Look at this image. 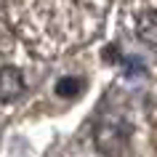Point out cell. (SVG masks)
<instances>
[{"label": "cell", "mask_w": 157, "mask_h": 157, "mask_svg": "<svg viewBox=\"0 0 157 157\" xmlns=\"http://www.w3.org/2000/svg\"><path fill=\"white\" fill-rule=\"evenodd\" d=\"M93 144L104 157H125L131 144V125L125 123V117L107 112L93 128Z\"/></svg>", "instance_id": "6da1fadb"}, {"label": "cell", "mask_w": 157, "mask_h": 157, "mask_svg": "<svg viewBox=\"0 0 157 157\" xmlns=\"http://www.w3.org/2000/svg\"><path fill=\"white\" fill-rule=\"evenodd\" d=\"M24 93V77L16 67H3L0 69V104L19 99Z\"/></svg>", "instance_id": "7a4b0ae2"}, {"label": "cell", "mask_w": 157, "mask_h": 157, "mask_svg": "<svg viewBox=\"0 0 157 157\" xmlns=\"http://www.w3.org/2000/svg\"><path fill=\"white\" fill-rule=\"evenodd\" d=\"M136 35L141 43L157 45V11H144L136 21Z\"/></svg>", "instance_id": "3957f363"}, {"label": "cell", "mask_w": 157, "mask_h": 157, "mask_svg": "<svg viewBox=\"0 0 157 157\" xmlns=\"http://www.w3.org/2000/svg\"><path fill=\"white\" fill-rule=\"evenodd\" d=\"M80 91H83V80H77V77H61L56 83V93L59 96H67V99L77 96Z\"/></svg>", "instance_id": "277c9868"}]
</instances>
